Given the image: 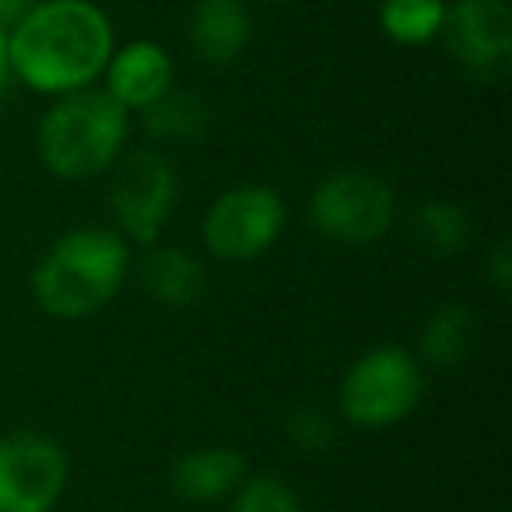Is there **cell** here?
<instances>
[{
  "instance_id": "6da1fadb",
  "label": "cell",
  "mask_w": 512,
  "mask_h": 512,
  "mask_svg": "<svg viewBox=\"0 0 512 512\" xmlns=\"http://www.w3.org/2000/svg\"><path fill=\"white\" fill-rule=\"evenodd\" d=\"M113 57V25L92 0L32 4L8 32V64L29 88L67 95L88 88Z\"/></svg>"
},
{
  "instance_id": "7a4b0ae2",
  "label": "cell",
  "mask_w": 512,
  "mask_h": 512,
  "mask_svg": "<svg viewBox=\"0 0 512 512\" xmlns=\"http://www.w3.org/2000/svg\"><path fill=\"white\" fill-rule=\"evenodd\" d=\"M130 271V246L113 228H74L50 246L32 274V292L53 320L99 313Z\"/></svg>"
},
{
  "instance_id": "3957f363",
  "label": "cell",
  "mask_w": 512,
  "mask_h": 512,
  "mask_svg": "<svg viewBox=\"0 0 512 512\" xmlns=\"http://www.w3.org/2000/svg\"><path fill=\"white\" fill-rule=\"evenodd\" d=\"M39 155L60 179H92L116 165L127 141V109L109 92L78 88L53 102L39 123Z\"/></svg>"
},
{
  "instance_id": "277c9868",
  "label": "cell",
  "mask_w": 512,
  "mask_h": 512,
  "mask_svg": "<svg viewBox=\"0 0 512 512\" xmlns=\"http://www.w3.org/2000/svg\"><path fill=\"white\" fill-rule=\"evenodd\" d=\"M425 397V372L421 362L404 348H372L344 372L341 404L344 421L355 428H390L404 421Z\"/></svg>"
},
{
  "instance_id": "5b68a950",
  "label": "cell",
  "mask_w": 512,
  "mask_h": 512,
  "mask_svg": "<svg viewBox=\"0 0 512 512\" xmlns=\"http://www.w3.org/2000/svg\"><path fill=\"white\" fill-rule=\"evenodd\" d=\"M397 218V197L379 176L365 169H344L327 176L309 200V221L320 235L348 246H365L390 232Z\"/></svg>"
},
{
  "instance_id": "8992f818",
  "label": "cell",
  "mask_w": 512,
  "mask_h": 512,
  "mask_svg": "<svg viewBox=\"0 0 512 512\" xmlns=\"http://www.w3.org/2000/svg\"><path fill=\"white\" fill-rule=\"evenodd\" d=\"M285 228V200L278 190L246 183L225 190L204 218V246L228 264L264 256Z\"/></svg>"
},
{
  "instance_id": "52a82bcc",
  "label": "cell",
  "mask_w": 512,
  "mask_h": 512,
  "mask_svg": "<svg viewBox=\"0 0 512 512\" xmlns=\"http://www.w3.org/2000/svg\"><path fill=\"white\" fill-rule=\"evenodd\" d=\"M67 488V453L43 432L0 435V512H50Z\"/></svg>"
},
{
  "instance_id": "ba28073f",
  "label": "cell",
  "mask_w": 512,
  "mask_h": 512,
  "mask_svg": "<svg viewBox=\"0 0 512 512\" xmlns=\"http://www.w3.org/2000/svg\"><path fill=\"white\" fill-rule=\"evenodd\" d=\"M109 200H113V218L123 239L151 246L176 204V172L169 158L155 148L130 151L116 165Z\"/></svg>"
},
{
  "instance_id": "9c48e42d",
  "label": "cell",
  "mask_w": 512,
  "mask_h": 512,
  "mask_svg": "<svg viewBox=\"0 0 512 512\" xmlns=\"http://www.w3.org/2000/svg\"><path fill=\"white\" fill-rule=\"evenodd\" d=\"M453 60L474 81H498L512 60V11L505 0H456L442 22Z\"/></svg>"
},
{
  "instance_id": "30bf717a",
  "label": "cell",
  "mask_w": 512,
  "mask_h": 512,
  "mask_svg": "<svg viewBox=\"0 0 512 512\" xmlns=\"http://www.w3.org/2000/svg\"><path fill=\"white\" fill-rule=\"evenodd\" d=\"M172 88V60L158 43H127L120 53H113L106 64V92L123 109H137L165 95Z\"/></svg>"
},
{
  "instance_id": "8fae6325",
  "label": "cell",
  "mask_w": 512,
  "mask_h": 512,
  "mask_svg": "<svg viewBox=\"0 0 512 512\" xmlns=\"http://www.w3.org/2000/svg\"><path fill=\"white\" fill-rule=\"evenodd\" d=\"M253 22L242 0H197L190 15L193 57L207 67H232L246 53Z\"/></svg>"
},
{
  "instance_id": "7c38bea8",
  "label": "cell",
  "mask_w": 512,
  "mask_h": 512,
  "mask_svg": "<svg viewBox=\"0 0 512 512\" xmlns=\"http://www.w3.org/2000/svg\"><path fill=\"white\" fill-rule=\"evenodd\" d=\"M246 481V460L228 446H207L183 453L169 470V484L183 502H218L235 495Z\"/></svg>"
},
{
  "instance_id": "4fadbf2b",
  "label": "cell",
  "mask_w": 512,
  "mask_h": 512,
  "mask_svg": "<svg viewBox=\"0 0 512 512\" xmlns=\"http://www.w3.org/2000/svg\"><path fill=\"white\" fill-rule=\"evenodd\" d=\"M477 334H481V320L474 309L463 302H449L428 316L421 330V358L432 369H456L474 351Z\"/></svg>"
},
{
  "instance_id": "5bb4252c",
  "label": "cell",
  "mask_w": 512,
  "mask_h": 512,
  "mask_svg": "<svg viewBox=\"0 0 512 512\" xmlns=\"http://www.w3.org/2000/svg\"><path fill=\"white\" fill-rule=\"evenodd\" d=\"M141 281L162 306H193L204 295V267L186 249H155L141 267Z\"/></svg>"
},
{
  "instance_id": "9a60e30c",
  "label": "cell",
  "mask_w": 512,
  "mask_h": 512,
  "mask_svg": "<svg viewBox=\"0 0 512 512\" xmlns=\"http://www.w3.org/2000/svg\"><path fill=\"white\" fill-rule=\"evenodd\" d=\"M407 232H411L414 246L421 253L446 260V256H456L470 242V218L463 207L449 204V200H425V204H418L411 211Z\"/></svg>"
},
{
  "instance_id": "2e32d148",
  "label": "cell",
  "mask_w": 512,
  "mask_h": 512,
  "mask_svg": "<svg viewBox=\"0 0 512 512\" xmlns=\"http://www.w3.org/2000/svg\"><path fill=\"white\" fill-rule=\"evenodd\" d=\"M144 130L158 141H176V144H197L207 134V106L204 99L183 92V88H169L158 95L151 106L141 109Z\"/></svg>"
},
{
  "instance_id": "e0dca14e",
  "label": "cell",
  "mask_w": 512,
  "mask_h": 512,
  "mask_svg": "<svg viewBox=\"0 0 512 512\" xmlns=\"http://www.w3.org/2000/svg\"><path fill=\"white\" fill-rule=\"evenodd\" d=\"M446 4L442 0H383L379 29L400 46H425L442 32Z\"/></svg>"
},
{
  "instance_id": "ac0fdd59",
  "label": "cell",
  "mask_w": 512,
  "mask_h": 512,
  "mask_svg": "<svg viewBox=\"0 0 512 512\" xmlns=\"http://www.w3.org/2000/svg\"><path fill=\"white\" fill-rule=\"evenodd\" d=\"M232 512H306V505L281 477L256 474L235 488Z\"/></svg>"
},
{
  "instance_id": "d6986e66",
  "label": "cell",
  "mask_w": 512,
  "mask_h": 512,
  "mask_svg": "<svg viewBox=\"0 0 512 512\" xmlns=\"http://www.w3.org/2000/svg\"><path fill=\"white\" fill-rule=\"evenodd\" d=\"M288 439L302 449V453H327L337 439V425L323 407H295L288 414Z\"/></svg>"
},
{
  "instance_id": "ffe728a7",
  "label": "cell",
  "mask_w": 512,
  "mask_h": 512,
  "mask_svg": "<svg viewBox=\"0 0 512 512\" xmlns=\"http://www.w3.org/2000/svg\"><path fill=\"white\" fill-rule=\"evenodd\" d=\"M488 274L495 281L498 292H509V281H512V256H509V242H498L488 256Z\"/></svg>"
},
{
  "instance_id": "44dd1931",
  "label": "cell",
  "mask_w": 512,
  "mask_h": 512,
  "mask_svg": "<svg viewBox=\"0 0 512 512\" xmlns=\"http://www.w3.org/2000/svg\"><path fill=\"white\" fill-rule=\"evenodd\" d=\"M29 8L32 0H0V29H11Z\"/></svg>"
},
{
  "instance_id": "7402d4cb",
  "label": "cell",
  "mask_w": 512,
  "mask_h": 512,
  "mask_svg": "<svg viewBox=\"0 0 512 512\" xmlns=\"http://www.w3.org/2000/svg\"><path fill=\"white\" fill-rule=\"evenodd\" d=\"M8 71H11V64H8V29H0V88L8 85Z\"/></svg>"
},
{
  "instance_id": "603a6c76",
  "label": "cell",
  "mask_w": 512,
  "mask_h": 512,
  "mask_svg": "<svg viewBox=\"0 0 512 512\" xmlns=\"http://www.w3.org/2000/svg\"><path fill=\"white\" fill-rule=\"evenodd\" d=\"M260 4H274V0H260Z\"/></svg>"
}]
</instances>
